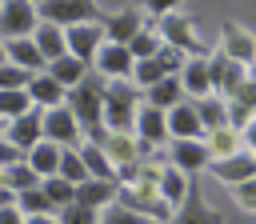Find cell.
<instances>
[{"label": "cell", "instance_id": "obj_4", "mask_svg": "<svg viewBox=\"0 0 256 224\" xmlns=\"http://www.w3.org/2000/svg\"><path fill=\"white\" fill-rule=\"evenodd\" d=\"M36 20L56 24V28L100 24V8H96L92 0H44V4H36Z\"/></svg>", "mask_w": 256, "mask_h": 224}, {"label": "cell", "instance_id": "obj_18", "mask_svg": "<svg viewBox=\"0 0 256 224\" xmlns=\"http://www.w3.org/2000/svg\"><path fill=\"white\" fill-rule=\"evenodd\" d=\"M4 140L20 152H28L32 144H40V108H28L24 116H16L8 128H4Z\"/></svg>", "mask_w": 256, "mask_h": 224}, {"label": "cell", "instance_id": "obj_2", "mask_svg": "<svg viewBox=\"0 0 256 224\" xmlns=\"http://www.w3.org/2000/svg\"><path fill=\"white\" fill-rule=\"evenodd\" d=\"M140 112V92L128 80H108L104 84V128L108 132H132Z\"/></svg>", "mask_w": 256, "mask_h": 224}, {"label": "cell", "instance_id": "obj_27", "mask_svg": "<svg viewBox=\"0 0 256 224\" xmlns=\"http://www.w3.org/2000/svg\"><path fill=\"white\" fill-rule=\"evenodd\" d=\"M188 184H192V176H184V172H176V168H160V176H156V192H160V200H164L168 208H180V204H184Z\"/></svg>", "mask_w": 256, "mask_h": 224}, {"label": "cell", "instance_id": "obj_48", "mask_svg": "<svg viewBox=\"0 0 256 224\" xmlns=\"http://www.w3.org/2000/svg\"><path fill=\"white\" fill-rule=\"evenodd\" d=\"M4 128H8V124H4V120H0V140H4Z\"/></svg>", "mask_w": 256, "mask_h": 224}, {"label": "cell", "instance_id": "obj_28", "mask_svg": "<svg viewBox=\"0 0 256 224\" xmlns=\"http://www.w3.org/2000/svg\"><path fill=\"white\" fill-rule=\"evenodd\" d=\"M24 164L44 180V176H56V164H60V148L56 144H48V140H40V144H32L28 152H24Z\"/></svg>", "mask_w": 256, "mask_h": 224}, {"label": "cell", "instance_id": "obj_24", "mask_svg": "<svg viewBox=\"0 0 256 224\" xmlns=\"http://www.w3.org/2000/svg\"><path fill=\"white\" fill-rule=\"evenodd\" d=\"M100 152L108 156L112 168H124V164L140 160V144H136V136H128V132H108V140L100 144Z\"/></svg>", "mask_w": 256, "mask_h": 224}, {"label": "cell", "instance_id": "obj_39", "mask_svg": "<svg viewBox=\"0 0 256 224\" xmlns=\"http://www.w3.org/2000/svg\"><path fill=\"white\" fill-rule=\"evenodd\" d=\"M96 216H100V212H92V208H80V204L72 200L68 208H60V212H56V224H96Z\"/></svg>", "mask_w": 256, "mask_h": 224}, {"label": "cell", "instance_id": "obj_30", "mask_svg": "<svg viewBox=\"0 0 256 224\" xmlns=\"http://www.w3.org/2000/svg\"><path fill=\"white\" fill-rule=\"evenodd\" d=\"M204 144H208V156H212V160H224V156H232V152H240V148H244L236 128H220V132H208V136H204Z\"/></svg>", "mask_w": 256, "mask_h": 224}, {"label": "cell", "instance_id": "obj_44", "mask_svg": "<svg viewBox=\"0 0 256 224\" xmlns=\"http://www.w3.org/2000/svg\"><path fill=\"white\" fill-rule=\"evenodd\" d=\"M0 208H16V192L8 184H0Z\"/></svg>", "mask_w": 256, "mask_h": 224}, {"label": "cell", "instance_id": "obj_38", "mask_svg": "<svg viewBox=\"0 0 256 224\" xmlns=\"http://www.w3.org/2000/svg\"><path fill=\"white\" fill-rule=\"evenodd\" d=\"M28 80H32V76L20 72L16 64H8V60L0 64V92H20V88H28Z\"/></svg>", "mask_w": 256, "mask_h": 224}, {"label": "cell", "instance_id": "obj_22", "mask_svg": "<svg viewBox=\"0 0 256 224\" xmlns=\"http://www.w3.org/2000/svg\"><path fill=\"white\" fill-rule=\"evenodd\" d=\"M180 100H184V88H180L176 76H164L160 84H152V88L140 92V104H148V108H156V112H168V108H176Z\"/></svg>", "mask_w": 256, "mask_h": 224}, {"label": "cell", "instance_id": "obj_14", "mask_svg": "<svg viewBox=\"0 0 256 224\" xmlns=\"http://www.w3.org/2000/svg\"><path fill=\"white\" fill-rule=\"evenodd\" d=\"M100 44H104L100 24H76V28H64V48H68V56L84 60L88 68H92V56L100 52Z\"/></svg>", "mask_w": 256, "mask_h": 224}, {"label": "cell", "instance_id": "obj_36", "mask_svg": "<svg viewBox=\"0 0 256 224\" xmlns=\"http://www.w3.org/2000/svg\"><path fill=\"white\" fill-rule=\"evenodd\" d=\"M4 184L12 188V192H28V188H36L40 184V176L20 160V164H12V168H4Z\"/></svg>", "mask_w": 256, "mask_h": 224}, {"label": "cell", "instance_id": "obj_45", "mask_svg": "<svg viewBox=\"0 0 256 224\" xmlns=\"http://www.w3.org/2000/svg\"><path fill=\"white\" fill-rule=\"evenodd\" d=\"M0 224H24V216L16 208H0Z\"/></svg>", "mask_w": 256, "mask_h": 224}, {"label": "cell", "instance_id": "obj_7", "mask_svg": "<svg viewBox=\"0 0 256 224\" xmlns=\"http://www.w3.org/2000/svg\"><path fill=\"white\" fill-rule=\"evenodd\" d=\"M36 4L28 0H4L0 4V40H24L36 28Z\"/></svg>", "mask_w": 256, "mask_h": 224}, {"label": "cell", "instance_id": "obj_33", "mask_svg": "<svg viewBox=\"0 0 256 224\" xmlns=\"http://www.w3.org/2000/svg\"><path fill=\"white\" fill-rule=\"evenodd\" d=\"M124 48H128L132 64H136V60H152V56L160 52V36H156L152 28H140V32H136V36H132V40L124 44Z\"/></svg>", "mask_w": 256, "mask_h": 224}, {"label": "cell", "instance_id": "obj_25", "mask_svg": "<svg viewBox=\"0 0 256 224\" xmlns=\"http://www.w3.org/2000/svg\"><path fill=\"white\" fill-rule=\"evenodd\" d=\"M44 72H48V76H52V80H56L64 92H72V88H76V84H80V80H84L92 68H88L84 60H76V56H68V52H64V56H60V60H52Z\"/></svg>", "mask_w": 256, "mask_h": 224}, {"label": "cell", "instance_id": "obj_6", "mask_svg": "<svg viewBox=\"0 0 256 224\" xmlns=\"http://www.w3.org/2000/svg\"><path fill=\"white\" fill-rule=\"evenodd\" d=\"M204 60H208V84H212V96H220V100H232V96L244 88V80H248V68H244V64H236V60H228L220 48H216V52H208Z\"/></svg>", "mask_w": 256, "mask_h": 224}, {"label": "cell", "instance_id": "obj_13", "mask_svg": "<svg viewBox=\"0 0 256 224\" xmlns=\"http://www.w3.org/2000/svg\"><path fill=\"white\" fill-rule=\"evenodd\" d=\"M92 72L100 80H128L132 76V56L124 44H100V52L92 56Z\"/></svg>", "mask_w": 256, "mask_h": 224}, {"label": "cell", "instance_id": "obj_12", "mask_svg": "<svg viewBox=\"0 0 256 224\" xmlns=\"http://www.w3.org/2000/svg\"><path fill=\"white\" fill-rule=\"evenodd\" d=\"M208 172H212L220 184L236 188V184H244V180H256V156L240 148V152H232V156H224V160H212Z\"/></svg>", "mask_w": 256, "mask_h": 224}, {"label": "cell", "instance_id": "obj_20", "mask_svg": "<svg viewBox=\"0 0 256 224\" xmlns=\"http://www.w3.org/2000/svg\"><path fill=\"white\" fill-rule=\"evenodd\" d=\"M4 60L8 64H16L20 72H28V76H36V72H44V56L36 52V44L24 36V40H4Z\"/></svg>", "mask_w": 256, "mask_h": 224}, {"label": "cell", "instance_id": "obj_32", "mask_svg": "<svg viewBox=\"0 0 256 224\" xmlns=\"http://www.w3.org/2000/svg\"><path fill=\"white\" fill-rule=\"evenodd\" d=\"M16 212L28 220V216H56L52 212V204L44 200V192H40V184L36 188H28V192H16Z\"/></svg>", "mask_w": 256, "mask_h": 224}, {"label": "cell", "instance_id": "obj_21", "mask_svg": "<svg viewBox=\"0 0 256 224\" xmlns=\"http://www.w3.org/2000/svg\"><path fill=\"white\" fill-rule=\"evenodd\" d=\"M24 92H28L32 108H40V112H44V108H56V104H64V96H68V92H64V88H60V84H56L48 72H36V76L28 80V88H24Z\"/></svg>", "mask_w": 256, "mask_h": 224}, {"label": "cell", "instance_id": "obj_3", "mask_svg": "<svg viewBox=\"0 0 256 224\" xmlns=\"http://www.w3.org/2000/svg\"><path fill=\"white\" fill-rule=\"evenodd\" d=\"M152 32L160 36V44H168V48H176V52H184V56H208L204 44H200V32H196V24H192V16L180 12V8H172L168 16H160Z\"/></svg>", "mask_w": 256, "mask_h": 224}, {"label": "cell", "instance_id": "obj_26", "mask_svg": "<svg viewBox=\"0 0 256 224\" xmlns=\"http://www.w3.org/2000/svg\"><path fill=\"white\" fill-rule=\"evenodd\" d=\"M192 108H196V120H200L204 136L228 128V100H220V96H204V100H192Z\"/></svg>", "mask_w": 256, "mask_h": 224}, {"label": "cell", "instance_id": "obj_29", "mask_svg": "<svg viewBox=\"0 0 256 224\" xmlns=\"http://www.w3.org/2000/svg\"><path fill=\"white\" fill-rule=\"evenodd\" d=\"M76 152H80V164H84L88 180H112V184H116V168L108 164V156H104L96 144H80Z\"/></svg>", "mask_w": 256, "mask_h": 224}, {"label": "cell", "instance_id": "obj_11", "mask_svg": "<svg viewBox=\"0 0 256 224\" xmlns=\"http://www.w3.org/2000/svg\"><path fill=\"white\" fill-rule=\"evenodd\" d=\"M168 160H172L168 168H176L184 176H196V172H204L212 164L204 140H168Z\"/></svg>", "mask_w": 256, "mask_h": 224}, {"label": "cell", "instance_id": "obj_43", "mask_svg": "<svg viewBox=\"0 0 256 224\" xmlns=\"http://www.w3.org/2000/svg\"><path fill=\"white\" fill-rule=\"evenodd\" d=\"M240 144H244V152H252V156H256V116L244 124V132H240Z\"/></svg>", "mask_w": 256, "mask_h": 224}, {"label": "cell", "instance_id": "obj_23", "mask_svg": "<svg viewBox=\"0 0 256 224\" xmlns=\"http://www.w3.org/2000/svg\"><path fill=\"white\" fill-rule=\"evenodd\" d=\"M80 208H92V212H104L112 200H116V184L112 180H84L76 184V196H72Z\"/></svg>", "mask_w": 256, "mask_h": 224}, {"label": "cell", "instance_id": "obj_17", "mask_svg": "<svg viewBox=\"0 0 256 224\" xmlns=\"http://www.w3.org/2000/svg\"><path fill=\"white\" fill-rule=\"evenodd\" d=\"M180 88H184V100H204L212 96V84H208V60L204 56H188V64L180 68Z\"/></svg>", "mask_w": 256, "mask_h": 224}, {"label": "cell", "instance_id": "obj_5", "mask_svg": "<svg viewBox=\"0 0 256 224\" xmlns=\"http://www.w3.org/2000/svg\"><path fill=\"white\" fill-rule=\"evenodd\" d=\"M40 140H48L56 148H80L84 144V132H80L76 116L68 112V104H56V108L40 112Z\"/></svg>", "mask_w": 256, "mask_h": 224}, {"label": "cell", "instance_id": "obj_49", "mask_svg": "<svg viewBox=\"0 0 256 224\" xmlns=\"http://www.w3.org/2000/svg\"><path fill=\"white\" fill-rule=\"evenodd\" d=\"M0 64H4V40H0Z\"/></svg>", "mask_w": 256, "mask_h": 224}, {"label": "cell", "instance_id": "obj_41", "mask_svg": "<svg viewBox=\"0 0 256 224\" xmlns=\"http://www.w3.org/2000/svg\"><path fill=\"white\" fill-rule=\"evenodd\" d=\"M20 160H24V152H20V148H12L8 140H0V172H4V168H12V164H20Z\"/></svg>", "mask_w": 256, "mask_h": 224}, {"label": "cell", "instance_id": "obj_47", "mask_svg": "<svg viewBox=\"0 0 256 224\" xmlns=\"http://www.w3.org/2000/svg\"><path fill=\"white\" fill-rule=\"evenodd\" d=\"M248 84H256V64H252V68H248Z\"/></svg>", "mask_w": 256, "mask_h": 224}, {"label": "cell", "instance_id": "obj_1", "mask_svg": "<svg viewBox=\"0 0 256 224\" xmlns=\"http://www.w3.org/2000/svg\"><path fill=\"white\" fill-rule=\"evenodd\" d=\"M104 84H108V80H100L96 72H88V76L64 96V104H68V112L76 116V124H80L84 136H92V132L104 128Z\"/></svg>", "mask_w": 256, "mask_h": 224}, {"label": "cell", "instance_id": "obj_42", "mask_svg": "<svg viewBox=\"0 0 256 224\" xmlns=\"http://www.w3.org/2000/svg\"><path fill=\"white\" fill-rule=\"evenodd\" d=\"M172 8H180V4H176V0H148V4H144V12H148V16H156V20H160V16H168Z\"/></svg>", "mask_w": 256, "mask_h": 224}, {"label": "cell", "instance_id": "obj_35", "mask_svg": "<svg viewBox=\"0 0 256 224\" xmlns=\"http://www.w3.org/2000/svg\"><path fill=\"white\" fill-rule=\"evenodd\" d=\"M32 108V100H28V92L20 88V92H0V120L4 124H12L16 116H24Z\"/></svg>", "mask_w": 256, "mask_h": 224}, {"label": "cell", "instance_id": "obj_9", "mask_svg": "<svg viewBox=\"0 0 256 224\" xmlns=\"http://www.w3.org/2000/svg\"><path fill=\"white\" fill-rule=\"evenodd\" d=\"M168 224H224V212H216V208H212V204L200 196V188H196V176H192V184H188V196H184V204H180V208H172Z\"/></svg>", "mask_w": 256, "mask_h": 224}, {"label": "cell", "instance_id": "obj_34", "mask_svg": "<svg viewBox=\"0 0 256 224\" xmlns=\"http://www.w3.org/2000/svg\"><path fill=\"white\" fill-rule=\"evenodd\" d=\"M56 176H60V180H68L72 188L88 180V172H84V164H80V152H76V148H60V164H56Z\"/></svg>", "mask_w": 256, "mask_h": 224}, {"label": "cell", "instance_id": "obj_16", "mask_svg": "<svg viewBox=\"0 0 256 224\" xmlns=\"http://www.w3.org/2000/svg\"><path fill=\"white\" fill-rule=\"evenodd\" d=\"M164 124H168V140H204V128L196 120L192 100H180L176 108H168L164 112Z\"/></svg>", "mask_w": 256, "mask_h": 224}, {"label": "cell", "instance_id": "obj_10", "mask_svg": "<svg viewBox=\"0 0 256 224\" xmlns=\"http://www.w3.org/2000/svg\"><path fill=\"white\" fill-rule=\"evenodd\" d=\"M140 28H144V12H140V8L100 12V32H104V44H128Z\"/></svg>", "mask_w": 256, "mask_h": 224}, {"label": "cell", "instance_id": "obj_40", "mask_svg": "<svg viewBox=\"0 0 256 224\" xmlns=\"http://www.w3.org/2000/svg\"><path fill=\"white\" fill-rule=\"evenodd\" d=\"M232 200L244 208V212H256V180H244L232 188Z\"/></svg>", "mask_w": 256, "mask_h": 224}, {"label": "cell", "instance_id": "obj_8", "mask_svg": "<svg viewBox=\"0 0 256 224\" xmlns=\"http://www.w3.org/2000/svg\"><path fill=\"white\" fill-rule=\"evenodd\" d=\"M220 52H224L228 60H236V64H244V68H252V64H256V32H252V28H244L240 20H228V24H224V32H220Z\"/></svg>", "mask_w": 256, "mask_h": 224}, {"label": "cell", "instance_id": "obj_31", "mask_svg": "<svg viewBox=\"0 0 256 224\" xmlns=\"http://www.w3.org/2000/svg\"><path fill=\"white\" fill-rule=\"evenodd\" d=\"M40 192H44V200L52 204V212L68 208V204H72V196H76V188H72L68 180H60V176H44V180H40Z\"/></svg>", "mask_w": 256, "mask_h": 224}, {"label": "cell", "instance_id": "obj_19", "mask_svg": "<svg viewBox=\"0 0 256 224\" xmlns=\"http://www.w3.org/2000/svg\"><path fill=\"white\" fill-rule=\"evenodd\" d=\"M28 40H32V44H36V52L44 56V68L68 52V48H64V28H56V24H44V20L32 28V36H28Z\"/></svg>", "mask_w": 256, "mask_h": 224}, {"label": "cell", "instance_id": "obj_15", "mask_svg": "<svg viewBox=\"0 0 256 224\" xmlns=\"http://www.w3.org/2000/svg\"><path fill=\"white\" fill-rule=\"evenodd\" d=\"M132 132H136L140 152H144V148H160V144H168V124H164V112H156V108H148V104H140Z\"/></svg>", "mask_w": 256, "mask_h": 224}, {"label": "cell", "instance_id": "obj_37", "mask_svg": "<svg viewBox=\"0 0 256 224\" xmlns=\"http://www.w3.org/2000/svg\"><path fill=\"white\" fill-rule=\"evenodd\" d=\"M96 224H156V220H148V216H136V212L120 208V204H108V208L96 216Z\"/></svg>", "mask_w": 256, "mask_h": 224}, {"label": "cell", "instance_id": "obj_46", "mask_svg": "<svg viewBox=\"0 0 256 224\" xmlns=\"http://www.w3.org/2000/svg\"><path fill=\"white\" fill-rule=\"evenodd\" d=\"M24 224H56V216H28Z\"/></svg>", "mask_w": 256, "mask_h": 224}]
</instances>
